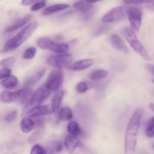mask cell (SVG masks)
I'll use <instances>...</instances> for the list:
<instances>
[{
  "label": "cell",
  "instance_id": "6da1fadb",
  "mask_svg": "<svg viewBox=\"0 0 154 154\" xmlns=\"http://www.w3.org/2000/svg\"><path fill=\"white\" fill-rule=\"evenodd\" d=\"M143 114L142 108H138L129 119L124 136V154H135V153Z\"/></svg>",
  "mask_w": 154,
  "mask_h": 154
},
{
  "label": "cell",
  "instance_id": "7a4b0ae2",
  "mask_svg": "<svg viewBox=\"0 0 154 154\" xmlns=\"http://www.w3.org/2000/svg\"><path fill=\"white\" fill-rule=\"evenodd\" d=\"M38 26V23L37 22H32L27 24L16 35L12 37L6 42L4 47L5 52L14 51L21 46L24 42H26L31 37L32 35L37 29Z\"/></svg>",
  "mask_w": 154,
  "mask_h": 154
},
{
  "label": "cell",
  "instance_id": "3957f363",
  "mask_svg": "<svg viewBox=\"0 0 154 154\" xmlns=\"http://www.w3.org/2000/svg\"><path fill=\"white\" fill-rule=\"evenodd\" d=\"M123 34H124L126 42L137 54H138L141 58L144 59L146 61H151V57L149 54V52L146 49L145 47L142 45V43L140 42L135 32L132 29H125Z\"/></svg>",
  "mask_w": 154,
  "mask_h": 154
},
{
  "label": "cell",
  "instance_id": "277c9868",
  "mask_svg": "<svg viewBox=\"0 0 154 154\" xmlns=\"http://www.w3.org/2000/svg\"><path fill=\"white\" fill-rule=\"evenodd\" d=\"M51 93V90L48 88L45 84L43 86L39 87L30 97V99L28 102H26L23 110L22 111V116L26 115L27 113L36 106L42 105L43 102H45L49 98Z\"/></svg>",
  "mask_w": 154,
  "mask_h": 154
},
{
  "label": "cell",
  "instance_id": "5b68a950",
  "mask_svg": "<svg viewBox=\"0 0 154 154\" xmlns=\"http://www.w3.org/2000/svg\"><path fill=\"white\" fill-rule=\"evenodd\" d=\"M31 89L25 87L15 91H4L1 94V101L3 103H11L14 102H28L31 96Z\"/></svg>",
  "mask_w": 154,
  "mask_h": 154
},
{
  "label": "cell",
  "instance_id": "8992f818",
  "mask_svg": "<svg viewBox=\"0 0 154 154\" xmlns=\"http://www.w3.org/2000/svg\"><path fill=\"white\" fill-rule=\"evenodd\" d=\"M38 46L46 51H52L57 54H67L69 51V46L65 43H57L48 37H42L38 39Z\"/></svg>",
  "mask_w": 154,
  "mask_h": 154
},
{
  "label": "cell",
  "instance_id": "52a82bcc",
  "mask_svg": "<svg viewBox=\"0 0 154 154\" xmlns=\"http://www.w3.org/2000/svg\"><path fill=\"white\" fill-rule=\"evenodd\" d=\"M129 6H118L111 9L102 18L104 23H116L124 19L128 14Z\"/></svg>",
  "mask_w": 154,
  "mask_h": 154
},
{
  "label": "cell",
  "instance_id": "ba28073f",
  "mask_svg": "<svg viewBox=\"0 0 154 154\" xmlns=\"http://www.w3.org/2000/svg\"><path fill=\"white\" fill-rule=\"evenodd\" d=\"M74 57L72 54H60L57 55L50 56L47 59V64L51 67L56 69H61L63 66H69L72 64Z\"/></svg>",
  "mask_w": 154,
  "mask_h": 154
},
{
  "label": "cell",
  "instance_id": "9c48e42d",
  "mask_svg": "<svg viewBox=\"0 0 154 154\" xmlns=\"http://www.w3.org/2000/svg\"><path fill=\"white\" fill-rule=\"evenodd\" d=\"M63 72L61 69H56L54 70L51 71V73L48 75V78L47 79L45 85L48 87L49 90L52 91H59L60 90L62 85L63 83Z\"/></svg>",
  "mask_w": 154,
  "mask_h": 154
},
{
  "label": "cell",
  "instance_id": "30bf717a",
  "mask_svg": "<svg viewBox=\"0 0 154 154\" xmlns=\"http://www.w3.org/2000/svg\"><path fill=\"white\" fill-rule=\"evenodd\" d=\"M127 17L131 25V29L135 32H139L142 23V11L135 7H129Z\"/></svg>",
  "mask_w": 154,
  "mask_h": 154
},
{
  "label": "cell",
  "instance_id": "8fae6325",
  "mask_svg": "<svg viewBox=\"0 0 154 154\" xmlns=\"http://www.w3.org/2000/svg\"><path fill=\"white\" fill-rule=\"evenodd\" d=\"M81 145V141L78 137L73 135H66L64 140V146L69 153H73L78 147Z\"/></svg>",
  "mask_w": 154,
  "mask_h": 154
},
{
  "label": "cell",
  "instance_id": "7c38bea8",
  "mask_svg": "<svg viewBox=\"0 0 154 154\" xmlns=\"http://www.w3.org/2000/svg\"><path fill=\"white\" fill-rule=\"evenodd\" d=\"M51 113H53L51 107L49 105H39L35 108H32L26 114L28 117H42V116L49 115Z\"/></svg>",
  "mask_w": 154,
  "mask_h": 154
},
{
  "label": "cell",
  "instance_id": "4fadbf2b",
  "mask_svg": "<svg viewBox=\"0 0 154 154\" xmlns=\"http://www.w3.org/2000/svg\"><path fill=\"white\" fill-rule=\"evenodd\" d=\"M110 41H111V43L112 44L113 47L115 49L118 50L120 52L124 53V54H129L130 53L129 48H128L126 44L125 43L123 39L120 36L117 35L116 34L112 35L111 38H110Z\"/></svg>",
  "mask_w": 154,
  "mask_h": 154
},
{
  "label": "cell",
  "instance_id": "5bb4252c",
  "mask_svg": "<svg viewBox=\"0 0 154 154\" xmlns=\"http://www.w3.org/2000/svg\"><path fill=\"white\" fill-rule=\"evenodd\" d=\"M94 63L95 60L93 59H84L72 63L70 66H68V69L72 71L85 70L91 67Z\"/></svg>",
  "mask_w": 154,
  "mask_h": 154
},
{
  "label": "cell",
  "instance_id": "9a60e30c",
  "mask_svg": "<svg viewBox=\"0 0 154 154\" xmlns=\"http://www.w3.org/2000/svg\"><path fill=\"white\" fill-rule=\"evenodd\" d=\"M65 91L63 90H60L59 91H57V93L54 94V96H53L52 101H51V109H52L53 113L54 114H57L58 113V111H60V105H61V102L63 100V98L64 96Z\"/></svg>",
  "mask_w": 154,
  "mask_h": 154
},
{
  "label": "cell",
  "instance_id": "2e32d148",
  "mask_svg": "<svg viewBox=\"0 0 154 154\" xmlns=\"http://www.w3.org/2000/svg\"><path fill=\"white\" fill-rule=\"evenodd\" d=\"M69 7H70V5L69 4H65V3H59V4L52 5L47 7L42 11V15L48 16V15L53 14L57 13V12L66 10V9L69 8Z\"/></svg>",
  "mask_w": 154,
  "mask_h": 154
},
{
  "label": "cell",
  "instance_id": "e0dca14e",
  "mask_svg": "<svg viewBox=\"0 0 154 154\" xmlns=\"http://www.w3.org/2000/svg\"><path fill=\"white\" fill-rule=\"evenodd\" d=\"M35 127V122L31 117H26L20 122V129L23 133H29Z\"/></svg>",
  "mask_w": 154,
  "mask_h": 154
},
{
  "label": "cell",
  "instance_id": "ac0fdd59",
  "mask_svg": "<svg viewBox=\"0 0 154 154\" xmlns=\"http://www.w3.org/2000/svg\"><path fill=\"white\" fill-rule=\"evenodd\" d=\"M31 18L32 15H27V16L21 18L20 20H17V22H15L14 23L11 25L10 26L8 27L5 29V32H11L16 31V30L23 28L24 26L26 25V23H28L29 22Z\"/></svg>",
  "mask_w": 154,
  "mask_h": 154
},
{
  "label": "cell",
  "instance_id": "d6986e66",
  "mask_svg": "<svg viewBox=\"0 0 154 154\" xmlns=\"http://www.w3.org/2000/svg\"><path fill=\"white\" fill-rule=\"evenodd\" d=\"M0 83L4 88L8 89V90H14V89L17 88V87L18 86L19 81L17 78V77L11 75V76L5 78V79L1 80Z\"/></svg>",
  "mask_w": 154,
  "mask_h": 154
},
{
  "label": "cell",
  "instance_id": "ffe728a7",
  "mask_svg": "<svg viewBox=\"0 0 154 154\" xmlns=\"http://www.w3.org/2000/svg\"><path fill=\"white\" fill-rule=\"evenodd\" d=\"M57 117L62 121H72L74 117L73 111L69 107H64L61 108L57 113Z\"/></svg>",
  "mask_w": 154,
  "mask_h": 154
},
{
  "label": "cell",
  "instance_id": "44dd1931",
  "mask_svg": "<svg viewBox=\"0 0 154 154\" xmlns=\"http://www.w3.org/2000/svg\"><path fill=\"white\" fill-rule=\"evenodd\" d=\"M67 131L69 135L78 137V138L81 137L83 135L82 129L80 127L79 124L76 121H74V120H72V121L68 123Z\"/></svg>",
  "mask_w": 154,
  "mask_h": 154
},
{
  "label": "cell",
  "instance_id": "7402d4cb",
  "mask_svg": "<svg viewBox=\"0 0 154 154\" xmlns=\"http://www.w3.org/2000/svg\"><path fill=\"white\" fill-rule=\"evenodd\" d=\"M45 72H46V69H43L42 70L39 71L38 72L35 73V75H33L28 81L26 82L25 84V87H29V88L32 86L35 85V84H37L41 79H42V77L44 76V75L45 74Z\"/></svg>",
  "mask_w": 154,
  "mask_h": 154
},
{
  "label": "cell",
  "instance_id": "603a6c76",
  "mask_svg": "<svg viewBox=\"0 0 154 154\" xmlns=\"http://www.w3.org/2000/svg\"><path fill=\"white\" fill-rule=\"evenodd\" d=\"M74 8L81 12H88L93 8V4L88 2L87 0H81L78 1L74 5Z\"/></svg>",
  "mask_w": 154,
  "mask_h": 154
},
{
  "label": "cell",
  "instance_id": "cb8c5ba5",
  "mask_svg": "<svg viewBox=\"0 0 154 154\" xmlns=\"http://www.w3.org/2000/svg\"><path fill=\"white\" fill-rule=\"evenodd\" d=\"M63 150V144L60 141H51L48 145V154H56L60 153Z\"/></svg>",
  "mask_w": 154,
  "mask_h": 154
},
{
  "label": "cell",
  "instance_id": "d4e9b609",
  "mask_svg": "<svg viewBox=\"0 0 154 154\" xmlns=\"http://www.w3.org/2000/svg\"><path fill=\"white\" fill-rule=\"evenodd\" d=\"M108 72L104 69H96L93 71L90 75V78L93 81H98V80L104 79L108 76Z\"/></svg>",
  "mask_w": 154,
  "mask_h": 154
},
{
  "label": "cell",
  "instance_id": "484cf974",
  "mask_svg": "<svg viewBox=\"0 0 154 154\" xmlns=\"http://www.w3.org/2000/svg\"><path fill=\"white\" fill-rule=\"evenodd\" d=\"M145 135L146 136L150 138H154V117L150 119L146 126Z\"/></svg>",
  "mask_w": 154,
  "mask_h": 154
},
{
  "label": "cell",
  "instance_id": "4316f807",
  "mask_svg": "<svg viewBox=\"0 0 154 154\" xmlns=\"http://www.w3.org/2000/svg\"><path fill=\"white\" fill-rule=\"evenodd\" d=\"M36 52H37V50L34 47H30L28 48L27 49L25 50V51L23 54V58L24 60H32L35 57V56Z\"/></svg>",
  "mask_w": 154,
  "mask_h": 154
},
{
  "label": "cell",
  "instance_id": "83f0119b",
  "mask_svg": "<svg viewBox=\"0 0 154 154\" xmlns=\"http://www.w3.org/2000/svg\"><path fill=\"white\" fill-rule=\"evenodd\" d=\"M90 87H91V84L88 81H81L77 85V92L79 93H84L88 91Z\"/></svg>",
  "mask_w": 154,
  "mask_h": 154
},
{
  "label": "cell",
  "instance_id": "f1b7e54d",
  "mask_svg": "<svg viewBox=\"0 0 154 154\" xmlns=\"http://www.w3.org/2000/svg\"><path fill=\"white\" fill-rule=\"evenodd\" d=\"M16 61V59L14 57H8V58L4 59L1 61L0 63V66H1L2 69H9L10 67L14 66V64L15 63Z\"/></svg>",
  "mask_w": 154,
  "mask_h": 154
},
{
  "label": "cell",
  "instance_id": "f546056e",
  "mask_svg": "<svg viewBox=\"0 0 154 154\" xmlns=\"http://www.w3.org/2000/svg\"><path fill=\"white\" fill-rule=\"evenodd\" d=\"M44 132V128H40V129H38L37 130L35 131L32 133V135L29 138L28 142L29 143H35V141H37L42 136Z\"/></svg>",
  "mask_w": 154,
  "mask_h": 154
},
{
  "label": "cell",
  "instance_id": "4dcf8cb0",
  "mask_svg": "<svg viewBox=\"0 0 154 154\" xmlns=\"http://www.w3.org/2000/svg\"><path fill=\"white\" fill-rule=\"evenodd\" d=\"M30 154H48V150L39 144H34L30 151Z\"/></svg>",
  "mask_w": 154,
  "mask_h": 154
},
{
  "label": "cell",
  "instance_id": "1f68e13d",
  "mask_svg": "<svg viewBox=\"0 0 154 154\" xmlns=\"http://www.w3.org/2000/svg\"><path fill=\"white\" fill-rule=\"evenodd\" d=\"M123 2L126 5H138L148 4L151 3L154 0H123Z\"/></svg>",
  "mask_w": 154,
  "mask_h": 154
},
{
  "label": "cell",
  "instance_id": "d6a6232c",
  "mask_svg": "<svg viewBox=\"0 0 154 154\" xmlns=\"http://www.w3.org/2000/svg\"><path fill=\"white\" fill-rule=\"evenodd\" d=\"M45 6H46V1L43 0V1H41L39 2L36 3V4L33 5L31 7V11H37L44 8Z\"/></svg>",
  "mask_w": 154,
  "mask_h": 154
},
{
  "label": "cell",
  "instance_id": "836d02e7",
  "mask_svg": "<svg viewBox=\"0 0 154 154\" xmlns=\"http://www.w3.org/2000/svg\"><path fill=\"white\" fill-rule=\"evenodd\" d=\"M11 70L10 69H1L0 70V79L2 80L11 76Z\"/></svg>",
  "mask_w": 154,
  "mask_h": 154
},
{
  "label": "cell",
  "instance_id": "e575fe53",
  "mask_svg": "<svg viewBox=\"0 0 154 154\" xmlns=\"http://www.w3.org/2000/svg\"><path fill=\"white\" fill-rule=\"evenodd\" d=\"M16 117H17V111H13L6 115L5 120V121L7 122H11L13 121V120H14L15 119H16Z\"/></svg>",
  "mask_w": 154,
  "mask_h": 154
},
{
  "label": "cell",
  "instance_id": "d590c367",
  "mask_svg": "<svg viewBox=\"0 0 154 154\" xmlns=\"http://www.w3.org/2000/svg\"><path fill=\"white\" fill-rule=\"evenodd\" d=\"M41 1H43V0H22L21 4L24 6H28L31 5L36 4V3L39 2Z\"/></svg>",
  "mask_w": 154,
  "mask_h": 154
},
{
  "label": "cell",
  "instance_id": "8d00e7d4",
  "mask_svg": "<svg viewBox=\"0 0 154 154\" xmlns=\"http://www.w3.org/2000/svg\"><path fill=\"white\" fill-rule=\"evenodd\" d=\"M146 68H147V69L150 72V73L153 74V75H154V66L153 65H146Z\"/></svg>",
  "mask_w": 154,
  "mask_h": 154
},
{
  "label": "cell",
  "instance_id": "74e56055",
  "mask_svg": "<svg viewBox=\"0 0 154 154\" xmlns=\"http://www.w3.org/2000/svg\"><path fill=\"white\" fill-rule=\"evenodd\" d=\"M149 108L150 109V111H152L153 112H154V103H153V102H150V103L149 104Z\"/></svg>",
  "mask_w": 154,
  "mask_h": 154
},
{
  "label": "cell",
  "instance_id": "f35d334b",
  "mask_svg": "<svg viewBox=\"0 0 154 154\" xmlns=\"http://www.w3.org/2000/svg\"><path fill=\"white\" fill-rule=\"evenodd\" d=\"M88 2L91 3V4H93V3H96V2H99L102 1V0H87Z\"/></svg>",
  "mask_w": 154,
  "mask_h": 154
},
{
  "label": "cell",
  "instance_id": "ab89813d",
  "mask_svg": "<svg viewBox=\"0 0 154 154\" xmlns=\"http://www.w3.org/2000/svg\"><path fill=\"white\" fill-rule=\"evenodd\" d=\"M152 82H153V84H154V80H152Z\"/></svg>",
  "mask_w": 154,
  "mask_h": 154
},
{
  "label": "cell",
  "instance_id": "60d3db41",
  "mask_svg": "<svg viewBox=\"0 0 154 154\" xmlns=\"http://www.w3.org/2000/svg\"><path fill=\"white\" fill-rule=\"evenodd\" d=\"M153 148H154V145H153Z\"/></svg>",
  "mask_w": 154,
  "mask_h": 154
}]
</instances>
